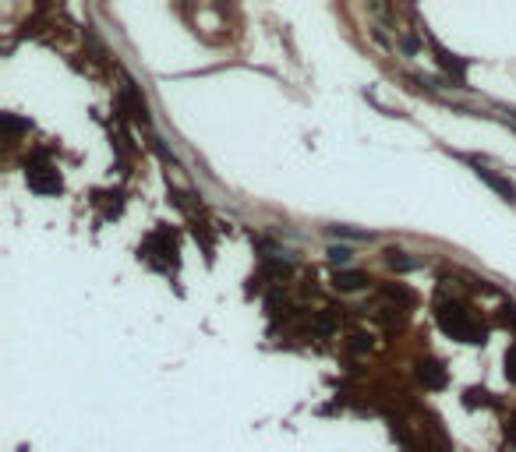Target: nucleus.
Segmentation results:
<instances>
[{
  "mask_svg": "<svg viewBox=\"0 0 516 452\" xmlns=\"http://www.w3.org/2000/svg\"><path fill=\"white\" fill-rule=\"evenodd\" d=\"M506 375H509V382H516V347L506 354Z\"/></svg>",
  "mask_w": 516,
  "mask_h": 452,
  "instance_id": "12",
  "label": "nucleus"
},
{
  "mask_svg": "<svg viewBox=\"0 0 516 452\" xmlns=\"http://www.w3.org/2000/svg\"><path fill=\"white\" fill-rule=\"evenodd\" d=\"M25 177H29V188L39 191V195H57L61 191V174H57L53 166H29Z\"/></svg>",
  "mask_w": 516,
  "mask_h": 452,
  "instance_id": "2",
  "label": "nucleus"
},
{
  "mask_svg": "<svg viewBox=\"0 0 516 452\" xmlns=\"http://www.w3.org/2000/svg\"><path fill=\"white\" fill-rule=\"evenodd\" d=\"M435 56H438V64H442V68H445L449 75H456V82H460V85H464V75H467V64L460 61V56H452V53H449V50H442L438 43H435Z\"/></svg>",
  "mask_w": 516,
  "mask_h": 452,
  "instance_id": "5",
  "label": "nucleus"
},
{
  "mask_svg": "<svg viewBox=\"0 0 516 452\" xmlns=\"http://www.w3.org/2000/svg\"><path fill=\"white\" fill-rule=\"evenodd\" d=\"M389 265L392 269H414L418 262L414 258H404V251H389Z\"/></svg>",
  "mask_w": 516,
  "mask_h": 452,
  "instance_id": "7",
  "label": "nucleus"
},
{
  "mask_svg": "<svg viewBox=\"0 0 516 452\" xmlns=\"http://www.w3.org/2000/svg\"><path fill=\"white\" fill-rule=\"evenodd\" d=\"M435 318H438V325H442V332L445 336H452V339H460V343H481V329L471 322V315L460 308V304H438V311H435Z\"/></svg>",
  "mask_w": 516,
  "mask_h": 452,
  "instance_id": "1",
  "label": "nucleus"
},
{
  "mask_svg": "<svg viewBox=\"0 0 516 452\" xmlns=\"http://www.w3.org/2000/svg\"><path fill=\"white\" fill-rule=\"evenodd\" d=\"M474 174H478V177H481L492 191H499L506 202H513V198H516V184H513V181H506V177H499L495 170H488V166H481V163H478V166H474Z\"/></svg>",
  "mask_w": 516,
  "mask_h": 452,
  "instance_id": "3",
  "label": "nucleus"
},
{
  "mask_svg": "<svg viewBox=\"0 0 516 452\" xmlns=\"http://www.w3.org/2000/svg\"><path fill=\"white\" fill-rule=\"evenodd\" d=\"M351 347H354V350H368V347H371V336L354 332V336H351Z\"/></svg>",
  "mask_w": 516,
  "mask_h": 452,
  "instance_id": "10",
  "label": "nucleus"
},
{
  "mask_svg": "<svg viewBox=\"0 0 516 452\" xmlns=\"http://www.w3.org/2000/svg\"><path fill=\"white\" fill-rule=\"evenodd\" d=\"M0 124H4V131H8L11 138H15L18 131H25V128H29V124H22V121H15V117H4V121H0Z\"/></svg>",
  "mask_w": 516,
  "mask_h": 452,
  "instance_id": "11",
  "label": "nucleus"
},
{
  "mask_svg": "<svg viewBox=\"0 0 516 452\" xmlns=\"http://www.w3.org/2000/svg\"><path fill=\"white\" fill-rule=\"evenodd\" d=\"M329 258H332L336 265H347V262H351V248H329Z\"/></svg>",
  "mask_w": 516,
  "mask_h": 452,
  "instance_id": "9",
  "label": "nucleus"
},
{
  "mask_svg": "<svg viewBox=\"0 0 516 452\" xmlns=\"http://www.w3.org/2000/svg\"><path fill=\"white\" fill-rule=\"evenodd\" d=\"M332 234H336V237H347V241H368V234L351 230V226H332Z\"/></svg>",
  "mask_w": 516,
  "mask_h": 452,
  "instance_id": "8",
  "label": "nucleus"
},
{
  "mask_svg": "<svg viewBox=\"0 0 516 452\" xmlns=\"http://www.w3.org/2000/svg\"><path fill=\"white\" fill-rule=\"evenodd\" d=\"M418 378L428 385V389H442L445 385V368L438 361H421L418 364Z\"/></svg>",
  "mask_w": 516,
  "mask_h": 452,
  "instance_id": "4",
  "label": "nucleus"
},
{
  "mask_svg": "<svg viewBox=\"0 0 516 452\" xmlns=\"http://www.w3.org/2000/svg\"><path fill=\"white\" fill-rule=\"evenodd\" d=\"M364 282H368V279H364L361 272H336V287H339V290H361Z\"/></svg>",
  "mask_w": 516,
  "mask_h": 452,
  "instance_id": "6",
  "label": "nucleus"
},
{
  "mask_svg": "<svg viewBox=\"0 0 516 452\" xmlns=\"http://www.w3.org/2000/svg\"><path fill=\"white\" fill-rule=\"evenodd\" d=\"M509 438H513V442H516V414H513V417H509Z\"/></svg>",
  "mask_w": 516,
  "mask_h": 452,
  "instance_id": "13",
  "label": "nucleus"
}]
</instances>
